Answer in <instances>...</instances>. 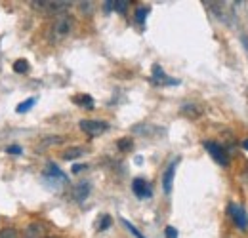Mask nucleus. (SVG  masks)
<instances>
[{"instance_id": "f257e3e1", "label": "nucleus", "mask_w": 248, "mask_h": 238, "mask_svg": "<svg viewBox=\"0 0 248 238\" xmlns=\"http://www.w3.org/2000/svg\"><path fill=\"white\" fill-rule=\"evenodd\" d=\"M75 27V19L71 15H62L54 21V27H52V36L56 40H62L65 36H69V32Z\"/></svg>"}, {"instance_id": "f03ea898", "label": "nucleus", "mask_w": 248, "mask_h": 238, "mask_svg": "<svg viewBox=\"0 0 248 238\" xmlns=\"http://www.w3.org/2000/svg\"><path fill=\"white\" fill-rule=\"evenodd\" d=\"M80 130L84 132V134H88L90 137H95V135H101L103 132H107V128H109V124L107 122H103V120H80Z\"/></svg>"}, {"instance_id": "7ed1b4c3", "label": "nucleus", "mask_w": 248, "mask_h": 238, "mask_svg": "<svg viewBox=\"0 0 248 238\" xmlns=\"http://www.w3.org/2000/svg\"><path fill=\"white\" fill-rule=\"evenodd\" d=\"M227 211H229V215L233 217V221H235V225H237L239 229H243V231H247V229H248V217H247V213H245V209L241 208L239 204H235V202H231V204L227 206Z\"/></svg>"}, {"instance_id": "20e7f679", "label": "nucleus", "mask_w": 248, "mask_h": 238, "mask_svg": "<svg viewBox=\"0 0 248 238\" xmlns=\"http://www.w3.org/2000/svg\"><path fill=\"white\" fill-rule=\"evenodd\" d=\"M204 149L208 150L210 154H212V158L216 160L219 166H227V162H229V158H227V152L223 150L221 145H217V143H212V141H204Z\"/></svg>"}, {"instance_id": "39448f33", "label": "nucleus", "mask_w": 248, "mask_h": 238, "mask_svg": "<svg viewBox=\"0 0 248 238\" xmlns=\"http://www.w3.org/2000/svg\"><path fill=\"white\" fill-rule=\"evenodd\" d=\"M132 191H134V194L140 196V198H149V196L153 194L149 183L141 178H136L134 181H132Z\"/></svg>"}, {"instance_id": "423d86ee", "label": "nucleus", "mask_w": 248, "mask_h": 238, "mask_svg": "<svg viewBox=\"0 0 248 238\" xmlns=\"http://www.w3.org/2000/svg\"><path fill=\"white\" fill-rule=\"evenodd\" d=\"M176 166H178V160H174L168 168H166V172H164V176H162V189H164V193L166 194H170L172 193V187H174V172H176Z\"/></svg>"}, {"instance_id": "0eeeda50", "label": "nucleus", "mask_w": 248, "mask_h": 238, "mask_svg": "<svg viewBox=\"0 0 248 238\" xmlns=\"http://www.w3.org/2000/svg\"><path fill=\"white\" fill-rule=\"evenodd\" d=\"M153 82L155 84H170V86H178L180 84V80L166 76L164 71L160 69V65H153Z\"/></svg>"}, {"instance_id": "6e6552de", "label": "nucleus", "mask_w": 248, "mask_h": 238, "mask_svg": "<svg viewBox=\"0 0 248 238\" xmlns=\"http://www.w3.org/2000/svg\"><path fill=\"white\" fill-rule=\"evenodd\" d=\"M88 194H90V183H88V181H82V183H78V185L73 189V198H75L77 202H84V200L88 198Z\"/></svg>"}, {"instance_id": "1a4fd4ad", "label": "nucleus", "mask_w": 248, "mask_h": 238, "mask_svg": "<svg viewBox=\"0 0 248 238\" xmlns=\"http://www.w3.org/2000/svg\"><path fill=\"white\" fill-rule=\"evenodd\" d=\"M34 8H42V10H48V12H60L71 6V2H32Z\"/></svg>"}, {"instance_id": "9d476101", "label": "nucleus", "mask_w": 248, "mask_h": 238, "mask_svg": "<svg viewBox=\"0 0 248 238\" xmlns=\"http://www.w3.org/2000/svg\"><path fill=\"white\" fill-rule=\"evenodd\" d=\"M46 178H52V179H60V181H63V183H67V176L63 174L62 170L54 164V162H48V166H46Z\"/></svg>"}, {"instance_id": "9b49d317", "label": "nucleus", "mask_w": 248, "mask_h": 238, "mask_svg": "<svg viewBox=\"0 0 248 238\" xmlns=\"http://www.w3.org/2000/svg\"><path fill=\"white\" fill-rule=\"evenodd\" d=\"M44 225L42 223H31L27 229H25V238H42V235H44Z\"/></svg>"}, {"instance_id": "f8f14e48", "label": "nucleus", "mask_w": 248, "mask_h": 238, "mask_svg": "<svg viewBox=\"0 0 248 238\" xmlns=\"http://www.w3.org/2000/svg\"><path fill=\"white\" fill-rule=\"evenodd\" d=\"M82 154H84L82 147H69V149L63 152V158L65 160H75V158H80Z\"/></svg>"}, {"instance_id": "ddd939ff", "label": "nucleus", "mask_w": 248, "mask_h": 238, "mask_svg": "<svg viewBox=\"0 0 248 238\" xmlns=\"http://www.w3.org/2000/svg\"><path fill=\"white\" fill-rule=\"evenodd\" d=\"M73 101H75L77 105L86 107V109H92L93 107V99L90 97V95H75V97H73Z\"/></svg>"}, {"instance_id": "4468645a", "label": "nucleus", "mask_w": 248, "mask_h": 238, "mask_svg": "<svg viewBox=\"0 0 248 238\" xmlns=\"http://www.w3.org/2000/svg\"><path fill=\"white\" fill-rule=\"evenodd\" d=\"M34 103H36V97H29V99H25L23 103H19L16 111H17L19 115H23V113H27V111H31L32 107H34Z\"/></svg>"}, {"instance_id": "2eb2a0df", "label": "nucleus", "mask_w": 248, "mask_h": 238, "mask_svg": "<svg viewBox=\"0 0 248 238\" xmlns=\"http://www.w3.org/2000/svg\"><path fill=\"white\" fill-rule=\"evenodd\" d=\"M14 71H16V73H27V71H29V61L17 60L14 63Z\"/></svg>"}, {"instance_id": "dca6fc26", "label": "nucleus", "mask_w": 248, "mask_h": 238, "mask_svg": "<svg viewBox=\"0 0 248 238\" xmlns=\"http://www.w3.org/2000/svg\"><path fill=\"white\" fill-rule=\"evenodd\" d=\"M147 14H149V8H138V12H136V21H138V23H145Z\"/></svg>"}, {"instance_id": "f3484780", "label": "nucleus", "mask_w": 248, "mask_h": 238, "mask_svg": "<svg viewBox=\"0 0 248 238\" xmlns=\"http://www.w3.org/2000/svg\"><path fill=\"white\" fill-rule=\"evenodd\" d=\"M130 6V2L128 0H117V2H113V10H117V12H121L124 14L126 12V8Z\"/></svg>"}, {"instance_id": "a211bd4d", "label": "nucleus", "mask_w": 248, "mask_h": 238, "mask_svg": "<svg viewBox=\"0 0 248 238\" xmlns=\"http://www.w3.org/2000/svg\"><path fill=\"white\" fill-rule=\"evenodd\" d=\"M123 223H124V227H126V229H128V231H130V233H132V235H134L136 238H145L143 235H141V233H140V231H138V229H136V227H134V225H132V223H130V221L123 219Z\"/></svg>"}, {"instance_id": "6ab92c4d", "label": "nucleus", "mask_w": 248, "mask_h": 238, "mask_svg": "<svg viewBox=\"0 0 248 238\" xmlns=\"http://www.w3.org/2000/svg\"><path fill=\"white\" fill-rule=\"evenodd\" d=\"M0 238H17V231L16 229H2Z\"/></svg>"}, {"instance_id": "aec40b11", "label": "nucleus", "mask_w": 248, "mask_h": 238, "mask_svg": "<svg viewBox=\"0 0 248 238\" xmlns=\"http://www.w3.org/2000/svg\"><path fill=\"white\" fill-rule=\"evenodd\" d=\"M119 149H121V150H130V149H132V139H128V137L119 139Z\"/></svg>"}, {"instance_id": "412c9836", "label": "nucleus", "mask_w": 248, "mask_h": 238, "mask_svg": "<svg viewBox=\"0 0 248 238\" xmlns=\"http://www.w3.org/2000/svg\"><path fill=\"white\" fill-rule=\"evenodd\" d=\"M109 225H111V217H109V215H103V217H101V223H99V227H97V229H99V231H103V229H107Z\"/></svg>"}, {"instance_id": "4be33fe9", "label": "nucleus", "mask_w": 248, "mask_h": 238, "mask_svg": "<svg viewBox=\"0 0 248 238\" xmlns=\"http://www.w3.org/2000/svg\"><path fill=\"white\" fill-rule=\"evenodd\" d=\"M164 237L166 238H178V231L174 227H166L164 229Z\"/></svg>"}, {"instance_id": "5701e85b", "label": "nucleus", "mask_w": 248, "mask_h": 238, "mask_svg": "<svg viewBox=\"0 0 248 238\" xmlns=\"http://www.w3.org/2000/svg\"><path fill=\"white\" fill-rule=\"evenodd\" d=\"M6 152H8V154H21L23 149H21L19 145H12V147H8V149H6Z\"/></svg>"}, {"instance_id": "b1692460", "label": "nucleus", "mask_w": 248, "mask_h": 238, "mask_svg": "<svg viewBox=\"0 0 248 238\" xmlns=\"http://www.w3.org/2000/svg\"><path fill=\"white\" fill-rule=\"evenodd\" d=\"M82 170H86V164H75V166H73V174H78V172H82Z\"/></svg>"}, {"instance_id": "393cba45", "label": "nucleus", "mask_w": 248, "mask_h": 238, "mask_svg": "<svg viewBox=\"0 0 248 238\" xmlns=\"http://www.w3.org/2000/svg\"><path fill=\"white\" fill-rule=\"evenodd\" d=\"M243 147H245V149H248V139H245V141H243Z\"/></svg>"}, {"instance_id": "a878e982", "label": "nucleus", "mask_w": 248, "mask_h": 238, "mask_svg": "<svg viewBox=\"0 0 248 238\" xmlns=\"http://www.w3.org/2000/svg\"><path fill=\"white\" fill-rule=\"evenodd\" d=\"M48 238H58V237H48Z\"/></svg>"}]
</instances>
